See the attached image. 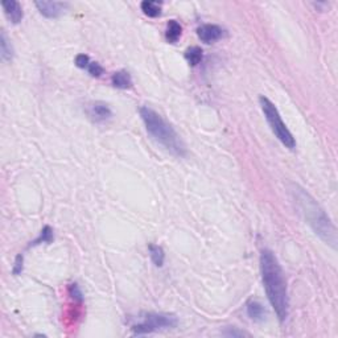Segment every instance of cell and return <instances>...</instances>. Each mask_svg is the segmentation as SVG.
<instances>
[{
	"label": "cell",
	"mask_w": 338,
	"mask_h": 338,
	"mask_svg": "<svg viewBox=\"0 0 338 338\" xmlns=\"http://www.w3.org/2000/svg\"><path fill=\"white\" fill-rule=\"evenodd\" d=\"M90 63H91V61H90L89 56L78 55L77 57H75V65H77L78 68H81V69H87Z\"/></svg>",
	"instance_id": "ffe728a7"
},
{
	"label": "cell",
	"mask_w": 338,
	"mask_h": 338,
	"mask_svg": "<svg viewBox=\"0 0 338 338\" xmlns=\"http://www.w3.org/2000/svg\"><path fill=\"white\" fill-rule=\"evenodd\" d=\"M87 113H89V117L91 118L94 122H97V123L107 121V119H110L111 115H113L109 106L106 105V103H103V102H95V103H93V105L89 107V111H87Z\"/></svg>",
	"instance_id": "9c48e42d"
},
{
	"label": "cell",
	"mask_w": 338,
	"mask_h": 338,
	"mask_svg": "<svg viewBox=\"0 0 338 338\" xmlns=\"http://www.w3.org/2000/svg\"><path fill=\"white\" fill-rule=\"evenodd\" d=\"M203 59V52L201 48L199 47H192L185 52V60H187L189 65L192 67H197L199 64H201Z\"/></svg>",
	"instance_id": "9a60e30c"
},
{
	"label": "cell",
	"mask_w": 338,
	"mask_h": 338,
	"mask_svg": "<svg viewBox=\"0 0 338 338\" xmlns=\"http://www.w3.org/2000/svg\"><path fill=\"white\" fill-rule=\"evenodd\" d=\"M53 241V230H52L51 226H45L41 233H40V237L36 239L35 242H32L31 246H37L40 243H51Z\"/></svg>",
	"instance_id": "e0dca14e"
},
{
	"label": "cell",
	"mask_w": 338,
	"mask_h": 338,
	"mask_svg": "<svg viewBox=\"0 0 338 338\" xmlns=\"http://www.w3.org/2000/svg\"><path fill=\"white\" fill-rule=\"evenodd\" d=\"M259 102H261L262 110H263L266 119L269 122L272 133L275 134V136L281 141L283 145H285L288 149L293 151L296 148V140L291 134V131L287 129V126H285V123L280 117L279 111L275 107V105L270 101L269 98L263 97V95L259 98Z\"/></svg>",
	"instance_id": "277c9868"
},
{
	"label": "cell",
	"mask_w": 338,
	"mask_h": 338,
	"mask_svg": "<svg viewBox=\"0 0 338 338\" xmlns=\"http://www.w3.org/2000/svg\"><path fill=\"white\" fill-rule=\"evenodd\" d=\"M1 7L3 11L7 16V19L13 24H19L23 20V8L20 5V3L15 1V0H5L1 1Z\"/></svg>",
	"instance_id": "ba28073f"
},
{
	"label": "cell",
	"mask_w": 338,
	"mask_h": 338,
	"mask_svg": "<svg viewBox=\"0 0 338 338\" xmlns=\"http://www.w3.org/2000/svg\"><path fill=\"white\" fill-rule=\"evenodd\" d=\"M148 250H149V255H151L153 265L157 266V267H163L164 261H165L164 250L157 245H149L148 246Z\"/></svg>",
	"instance_id": "2e32d148"
},
{
	"label": "cell",
	"mask_w": 338,
	"mask_h": 338,
	"mask_svg": "<svg viewBox=\"0 0 338 338\" xmlns=\"http://www.w3.org/2000/svg\"><path fill=\"white\" fill-rule=\"evenodd\" d=\"M111 82H113L114 87L122 90H127L133 87V78H131V74L126 70H119L117 73L113 74L111 77Z\"/></svg>",
	"instance_id": "30bf717a"
},
{
	"label": "cell",
	"mask_w": 338,
	"mask_h": 338,
	"mask_svg": "<svg viewBox=\"0 0 338 338\" xmlns=\"http://www.w3.org/2000/svg\"><path fill=\"white\" fill-rule=\"evenodd\" d=\"M247 315H249L250 319L254 320V321L261 323V321H263V320L266 319L267 312H266L265 307H263L261 303H258V301L253 300V301H249V304H247Z\"/></svg>",
	"instance_id": "8fae6325"
},
{
	"label": "cell",
	"mask_w": 338,
	"mask_h": 338,
	"mask_svg": "<svg viewBox=\"0 0 338 338\" xmlns=\"http://www.w3.org/2000/svg\"><path fill=\"white\" fill-rule=\"evenodd\" d=\"M261 272L266 293L280 323L285 321L289 309L287 281L277 258L271 250H263L261 254Z\"/></svg>",
	"instance_id": "6da1fadb"
},
{
	"label": "cell",
	"mask_w": 338,
	"mask_h": 338,
	"mask_svg": "<svg viewBox=\"0 0 338 338\" xmlns=\"http://www.w3.org/2000/svg\"><path fill=\"white\" fill-rule=\"evenodd\" d=\"M69 293H70V296L74 299V301L82 303V300H83V295H82L81 289H79V287H78V284H75V283L70 284Z\"/></svg>",
	"instance_id": "ac0fdd59"
},
{
	"label": "cell",
	"mask_w": 338,
	"mask_h": 338,
	"mask_svg": "<svg viewBox=\"0 0 338 338\" xmlns=\"http://www.w3.org/2000/svg\"><path fill=\"white\" fill-rule=\"evenodd\" d=\"M289 192L300 215L311 226L316 235H319L320 239L325 242L327 245L335 250L337 249V230L332 223L331 218L328 217L327 213L316 203V200L296 184H292Z\"/></svg>",
	"instance_id": "7a4b0ae2"
},
{
	"label": "cell",
	"mask_w": 338,
	"mask_h": 338,
	"mask_svg": "<svg viewBox=\"0 0 338 338\" xmlns=\"http://www.w3.org/2000/svg\"><path fill=\"white\" fill-rule=\"evenodd\" d=\"M223 336L226 337H243V336H250L249 333L246 332L238 331L237 328H227L225 332H223Z\"/></svg>",
	"instance_id": "44dd1931"
},
{
	"label": "cell",
	"mask_w": 338,
	"mask_h": 338,
	"mask_svg": "<svg viewBox=\"0 0 338 338\" xmlns=\"http://www.w3.org/2000/svg\"><path fill=\"white\" fill-rule=\"evenodd\" d=\"M0 55H1V60L5 61V63H9L12 61V57H13V48H12L9 40H8L5 32L1 31V37H0Z\"/></svg>",
	"instance_id": "5bb4252c"
},
{
	"label": "cell",
	"mask_w": 338,
	"mask_h": 338,
	"mask_svg": "<svg viewBox=\"0 0 338 338\" xmlns=\"http://www.w3.org/2000/svg\"><path fill=\"white\" fill-rule=\"evenodd\" d=\"M87 71H89L90 75H93V77H101L105 70H103V68H102L98 63H90L89 68H87Z\"/></svg>",
	"instance_id": "d6986e66"
},
{
	"label": "cell",
	"mask_w": 338,
	"mask_h": 338,
	"mask_svg": "<svg viewBox=\"0 0 338 338\" xmlns=\"http://www.w3.org/2000/svg\"><path fill=\"white\" fill-rule=\"evenodd\" d=\"M179 320L173 315L168 313H145L141 316V321L133 327L135 336L149 335L160 329H172L177 327Z\"/></svg>",
	"instance_id": "5b68a950"
},
{
	"label": "cell",
	"mask_w": 338,
	"mask_h": 338,
	"mask_svg": "<svg viewBox=\"0 0 338 338\" xmlns=\"http://www.w3.org/2000/svg\"><path fill=\"white\" fill-rule=\"evenodd\" d=\"M140 7H141L144 15H147L148 17H159L161 15V3H159V1L144 0L140 4Z\"/></svg>",
	"instance_id": "4fadbf2b"
},
{
	"label": "cell",
	"mask_w": 338,
	"mask_h": 338,
	"mask_svg": "<svg viewBox=\"0 0 338 338\" xmlns=\"http://www.w3.org/2000/svg\"><path fill=\"white\" fill-rule=\"evenodd\" d=\"M181 33H183V27L176 20H171L168 23L167 32H165V39H167L168 43H177L180 37H181Z\"/></svg>",
	"instance_id": "7c38bea8"
},
{
	"label": "cell",
	"mask_w": 338,
	"mask_h": 338,
	"mask_svg": "<svg viewBox=\"0 0 338 338\" xmlns=\"http://www.w3.org/2000/svg\"><path fill=\"white\" fill-rule=\"evenodd\" d=\"M140 117L143 119L145 129L148 134L159 141L163 147H165L173 155L183 156L187 155V148L183 140L180 139L179 134L176 133L175 129L164 119L160 114L153 111L149 107H141L140 109Z\"/></svg>",
	"instance_id": "3957f363"
},
{
	"label": "cell",
	"mask_w": 338,
	"mask_h": 338,
	"mask_svg": "<svg viewBox=\"0 0 338 338\" xmlns=\"http://www.w3.org/2000/svg\"><path fill=\"white\" fill-rule=\"evenodd\" d=\"M200 40L205 44H213L225 36V29L215 24H205L197 29Z\"/></svg>",
	"instance_id": "52a82bcc"
},
{
	"label": "cell",
	"mask_w": 338,
	"mask_h": 338,
	"mask_svg": "<svg viewBox=\"0 0 338 338\" xmlns=\"http://www.w3.org/2000/svg\"><path fill=\"white\" fill-rule=\"evenodd\" d=\"M23 262H24L23 255L19 254V255L16 257L15 266H13V270H12V272H13L15 275H19V273H21V271H23Z\"/></svg>",
	"instance_id": "7402d4cb"
},
{
	"label": "cell",
	"mask_w": 338,
	"mask_h": 338,
	"mask_svg": "<svg viewBox=\"0 0 338 338\" xmlns=\"http://www.w3.org/2000/svg\"><path fill=\"white\" fill-rule=\"evenodd\" d=\"M35 5L40 11L41 15L49 19H56L63 15L64 12L67 11V8L69 7L68 3H63V1H45V0H40L36 1Z\"/></svg>",
	"instance_id": "8992f818"
}]
</instances>
